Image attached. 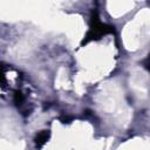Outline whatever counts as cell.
I'll return each mask as SVG.
<instances>
[{
  "instance_id": "2",
  "label": "cell",
  "mask_w": 150,
  "mask_h": 150,
  "mask_svg": "<svg viewBox=\"0 0 150 150\" xmlns=\"http://www.w3.org/2000/svg\"><path fill=\"white\" fill-rule=\"evenodd\" d=\"M49 137H50V132H49L48 130H42V131H40V132L36 135V137H35V144H36V146H38V148H41V146L49 139Z\"/></svg>"
},
{
  "instance_id": "5",
  "label": "cell",
  "mask_w": 150,
  "mask_h": 150,
  "mask_svg": "<svg viewBox=\"0 0 150 150\" xmlns=\"http://www.w3.org/2000/svg\"><path fill=\"white\" fill-rule=\"evenodd\" d=\"M149 57H150V55H149Z\"/></svg>"
},
{
  "instance_id": "3",
  "label": "cell",
  "mask_w": 150,
  "mask_h": 150,
  "mask_svg": "<svg viewBox=\"0 0 150 150\" xmlns=\"http://www.w3.org/2000/svg\"><path fill=\"white\" fill-rule=\"evenodd\" d=\"M23 100H25V98H23L22 93H21V91H19V90H15V91H14V97H13L14 103H15L16 105H20V104H22Z\"/></svg>"
},
{
  "instance_id": "1",
  "label": "cell",
  "mask_w": 150,
  "mask_h": 150,
  "mask_svg": "<svg viewBox=\"0 0 150 150\" xmlns=\"http://www.w3.org/2000/svg\"><path fill=\"white\" fill-rule=\"evenodd\" d=\"M112 32H114V27L109 26V25H105V23H102L100 21L97 12L94 11L91 13V16H90V27H89V29H88L87 34L84 35L81 43L86 45V43H88L93 40H98L103 35L112 33Z\"/></svg>"
},
{
  "instance_id": "4",
  "label": "cell",
  "mask_w": 150,
  "mask_h": 150,
  "mask_svg": "<svg viewBox=\"0 0 150 150\" xmlns=\"http://www.w3.org/2000/svg\"><path fill=\"white\" fill-rule=\"evenodd\" d=\"M146 67H148V69H149V71H150V64H148Z\"/></svg>"
}]
</instances>
